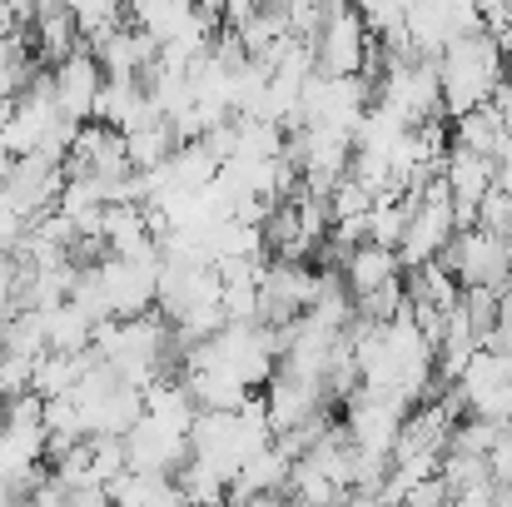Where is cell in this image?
I'll list each match as a JSON object with an SVG mask.
<instances>
[{"label":"cell","instance_id":"obj_1","mask_svg":"<svg viewBox=\"0 0 512 507\" xmlns=\"http://www.w3.org/2000/svg\"><path fill=\"white\" fill-rule=\"evenodd\" d=\"M498 85H503V55L493 50L488 35H473V40H458L443 50V60H438L443 120H463V115L483 110Z\"/></svg>","mask_w":512,"mask_h":507},{"label":"cell","instance_id":"obj_2","mask_svg":"<svg viewBox=\"0 0 512 507\" xmlns=\"http://www.w3.org/2000/svg\"><path fill=\"white\" fill-rule=\"evenodd\" d=\"M100 289H105V304H110V319L130 324V319H145L155 314V289H160V249L145 254V259H100Z\"/></svg>","mask_w":512,"mask_h":507},{"label":"cell","instance_id":"obj_3","mask_svg":"<svg viewBox=\"0 0 512 507\" xmlns=\"http://www.w3.org/2000/svg\"><path fill=\"white\" fill-rule=\"evenodd\" d=\"M125 468L130 473H155V478H174L189 463V433L165 428L155 418H140L125 438Z\"/></svg>","mask_w":512,"mask_h":507},{"label":"cell","instance_id":"obj_4","mask_svg":"<svg viewBox=\"0 0 512 507\" xmlns=\"http://www.w3.org/2000/svg\"><path fill=\"white\" fill-rule=\"evenodd\" d=\"M363 20H358V5H324V30L314 40V60H319V75L343 80V75H358V60H363Z\"/></svg>","mask_w":512,"mask_h":507},{"label":"cell","instance_id":"obj_5","mask_svg":"<svg viewBox=\"0 0 512 507\" xmlns=\"http://www.w3.org/2000/svg\"><path fill=\"white\" fill-rule=\"evenodd\" d=\"M50 75H55V110H60V120H70V125H90L95 95H100V85H105L100 60H95L85 45H75Z\"/></svg>","mask_w":512,"mask_h":507},{"label":"cell","instance_id":"obj_6","mask_svg":"<svg viewBox=\"0 0 512 507\" xmlns=\"http://www.w3.org/2000/svg\"><path fill=\"white\" fill-rule=\"evenodd\" d=\"M264 403H269V433L279 438V433L304 428L314 413H324L329 393H324V383H314V378L274 373V378H269V388H264Z\"/></svg>","mask_w":512,"mask_h":507},{"label":"cell","instance_id":"obj_7","mask_svg":"<svg viewBox=\"0 0 512 507\" xmlns=\"http://www.w3.org/2000/svg\"><path fill=\"white\" fill-rule=\"evenodd\" d=\"M30 35H35V60H40V65H50V70H55V65L80 45L70 5H55V0L35 5V25H30Z\"/></svg>","mask_w":512,"mask_h":507},{"label":"cell","instance_id":"obj_8","mask_svg":"<svg viewBox=\"0 0 512 507\" xmlns=\"http://www.w3.org/2000/svg\"><path fill=\"white\" fill-rule=\"evenodd\" d=\"M343 289L353 294V299H363V294H373V289H383V284H393L403 269H398V254L393 249H378V244H363V249H353L348 259H343Z\"/></svg>","mask_w":512,"mask_h":507},{"label":"cell","instance_id":"obj_9","mask_svg":"<svg viewBox=\"0 0 512 507\" xmlns=\"http://www.w3.org/2000/svg\"><path fill=\"white\" fill-rule=\"evenodd\" d=\"M289 458L269 443L259 458H249L244 468H239V478L229 483V498H264V493H279L284 498V483H289Z\"/></svg>","mask_w":512,"mask_h":507},{"label":"cell","instance_id":"obj_10","mask_svg":"<svg viewBox=\"0 0 512 507\" xmlns=\"http://www.w3.org/2000/svg\"><path fill=\"white\" fill-rule=\"evenodd\" d=\"M493 179H498V169L488 165V160H478V155H468V150H448L443 184H448L453 204H468V209H478V199L493 189Z\"/></svg>","mask_w":512,"mask_h":507},{"label":"cell","instance_id":"obj_11","mask_svg":"<svg viewBox=\"0 0 512 507\" xmlns=\"http://www.w3.org/2000/svg\"><path fill=\"white\" fill-rule=\"evenodd\" d=\"M184 388H189V398H194V408H199V413H239V408H244V398H249V388H244L229 368L194 373V378H184Z\"/></svg>","mask_w":512,"mask_h":507},{"label":"cell","instance_id":"obj_12","mask_svg":"<svg viewBox=\"0 0 512 507\" xmlns=\"http://www.w3.org/2000/svg\"><path fill=\"white\" fill-rule=\"evenodd\" d=\"M40 329H45V353H65V358H80L90 348V334H95V324L75 304L45 309L40 314Z\"/></svg>","mask_w":512,"mask_h":507},{"label":"cell","instance_id":"obj_13","mask_svg":"<svg viewBox=\"0 0 512 507\" xmlns=\"http://www.w3.org/2000/svg\"><path fill=\"white\" fill-rule=\"evenodd\" d=\"M145 418H155V423H165V428L189 433V428H194V418H199V408H194V398H189V388H184L179 378H160V383H150V388H145Z\"/></svg>","mask_w":512,"mask_h":507},{"label":"cell","instance_id":"obj_14","mask_svg":"<svg viewBox=\"0 0 512 507\" xmlns=\"http://www.w3.org/2000/svg\"><path fill=\"white\" fill-rule=\"evenodd\" d=\"M105 503L110 507H170L179 503L170 478H155V473H120L110 488H105Z\"/></svg>","mask_w":512,"mask_h":507},{"label":"cell","instance_id":"obj_15","mask_svg":"<svg viewBox=\"0 0 512 507\" xmlns=\"http://www.w3.org/2000/svg\"><path fill=\"white\" fill-rule=\"evenodd\" d=\"M413 199H403V194H378L373 199V209H368V244H378V249H393L398 254V244H403V234H408V219H413Z\"/></svg>","mask_w":512,"mask_h":507},{"label":"cell","instance_id":"obj_16","mask_svg":"<svg viewBox=\"0 0 512 507\" xmlns=\"http://www.w3.org/2000/svg\"><path fill=\"white\" fill-rule=\"evenodd\" d=\"M80 358H65V353H40L35 368H30V393L45 403V398H65L75 383H80Z\"/></svg>","mask_w":512,"mask_h":507},{"label":"cell","instance_id":"obj_17","mask_svg":"<svg viewBox=\"0 0 512 507\" xmlns=\"http://www.w3.org/2000/svg\"><path fill=\"white\" fill-rule=\"evenodd\" d=\"M453 125V150H468V155H478V160H488L493 155V145H498V135H503V125H498V115H493V105H483V110H473V115H463V120H448Z\"/></svg>","mask_w":512,"mask_h":507},{"label":"cell","instance_id":"obj_18","mask_svg":"<svg viewBox=\"0 0 512 507\" xmlns=\"http://www.w3.org/2000/svg\"><path fill=\"white\" fill-rule=\"evenodd\" d=\"M179 150L170 135V125L160 120V125H150V130H135V135H125V155H130V169L135 174H150V169L170 165V155Z\"/></svg>","mask_w":512,"mask_h":507},{"label":"cell","instance_id":"obj_19","mask_svg":"<svg viewBox=\"0 0 512 507\" xmlns=\"http://www.w3.org/2000/svg\"><path fill=\"white\" fill-rule=\"evenodd\" d=\"M438 478H443V488L453 493V498H463V493H478V488H493V473H488V458H473V453H443V463H438Z\"/></svg>","mask_w":512,"mask_h":507},{"label":"cell","instance_id":"obj_20","mask_svg":"<svg viewBox=\"0 0 512 507\" xmlns=\"http://www.w3.org/2000/svg\"><path fill=\"white\" fill-rule=\"evenodd\" d=\"M458 309H463V319L473 324L478 348H488V338H493V329H498V294H493V289H463Z\"/></svg>","mask_w":512,"mask_h":507},{"label":"cell","instance_id":"obj_21","mask_svg":"<svg viewBox=\"0 0 512 507\" xmlns=\"http://www.w3.org/2000/svg\"><path fill=\"white\" fill-rule=\"evenodd\" d=\"M90 443V488H110L125 468V443L120 438H85Z\"/></svg>","mask_w":512,"mask_h":507},{"label":"cell","instance_id":"obj_22","mask_svg":"<svg viewBox=\"0 0 512 507\" xmlns=\"http://www.w3.org/2000/svg\"><path fill=\"white\" fill-rule=\"evenodd\" d=\"M478 234H488V239H508L512 234V194H503L498 184L478 199Z\"/></svg>","mask_w":512,"mask_h":507},{"label":"cell","instance_id":"obj_23","mask_svg":"<svg viewBox=\"0 0 512 507\" xmlns=\"http://www.w3.org/2000/svg\"><path fill=\"white\" fill-rule=\"evenodd\" d=\"M324 204H329V219L339 224V219H363V214L373 209V194H368L363 184H353V179H339Z\"/></svg>","mask_w":512,"mask_h":507},{"label":"cell","instance_id":"obj_24","mask_svg":"<svg viewBox=\"0 0 512 507\" xmlns=\"http://www.w3.org/2000/svg\"><path fill=\"white\" fill-rule=\"evenodd\" d=\"M30 368H35V358L0 353V403H10V398H25V393H30Z\"/></svg>","mask_w":512,"mask_h":507},{"label":"cell","instance_id":"obj_25","mask_svg":"<svg viewBox=\"0 0 512 507\" xmlns=\"http://www.w3.org/2000/svg\"><path fill=\"white\" fill-rule=\"evenodd\" d=\"M488 473H493V488H512V428L498 438V448L488 453Z\"/></svg>","mask_w":512,"mask_h":507},{"label":"cell","instance_id":"obj_26","mask_svg":"<svg viewBox=\"0 0 512 507\" xmlns=\"http://www.w3.org/2000/svg\"><path fill=\"white\" fill-rule=\"evenodd\" d=\"M453 503V493L443 488V478H423L408 498H403V507H448Z\"/></svg>","mask_w":512,"mask_h":507},{"label":"cell","instance_id":"obj_27","mask_svg":"<svg viewBox=\"0 0 512 507\" xmlns=\"http://www.w3.org/2000/svg\"><path fill=\"white\" fill-rule=\"evenodd\" d=\"M224 507H289L279 493H264V498H229Z\"/></svg>","mask_w":512,"mask_h":507},{"label":"cell","instance_id":"obj_28","mask_svg":"<svg viewBox=\"0 0 512 507\" xmlns=\"http://www.w3.org/2000/svg\"><path fill=\"white\" fill-rule=\"evenodd\" d=\"M339 507H378V498H368V493H343Z\"/></svg>","mask_w":512,"mask_h":507},{"label":"cell","instance_id":"obj_29","mask_svg":"<svg viewBox=\"0 0 512 507\" xmlns=\"http://www.w3.org/2000/svg\"><path fill=\"white\" fill-rule=\"evenodd\" d=\"M493 507H512V488H493Z\"/></svg>","mask_w":512,"mask_h":507},{"label":"cell","instance_id":"obj_30","mask_svg":"<svg viewBox=\"0 0 512 507\" xmlns=\"http://www.w3.org/2000/svg\"><path fill=\"white\" fill-rule=\"evenodd\" d=\"M0 35H10V10L0 5Z\"/></svg>","mask_w":512,"mask_h":507},{"label":"cell","instance_id":"obj_31","mask_svg":"<svg viewBox=\"0 0 512 507\" xmlns=\"http://www.w3.org/2000/svg\"><path fill=\"white\" fill-rule=\"evenodd\" d=\"M503 80H508V85H512V55H508V60H503Z\"/></svg>","mask_w":512,"mask_h":507},{"label":"cell","instance_id":"obj_32","mask_svg":"<svg viewBox=\"0 0 512 507\" xmlns=\"http://www.w3.org/2000/svg\"><path fill=\"white\" fill-rule=\"evenodd\" d=\"M170 507H184V503H170Z\"/></svg>","mask_w":512,"mask_h":507}]
</instances>
